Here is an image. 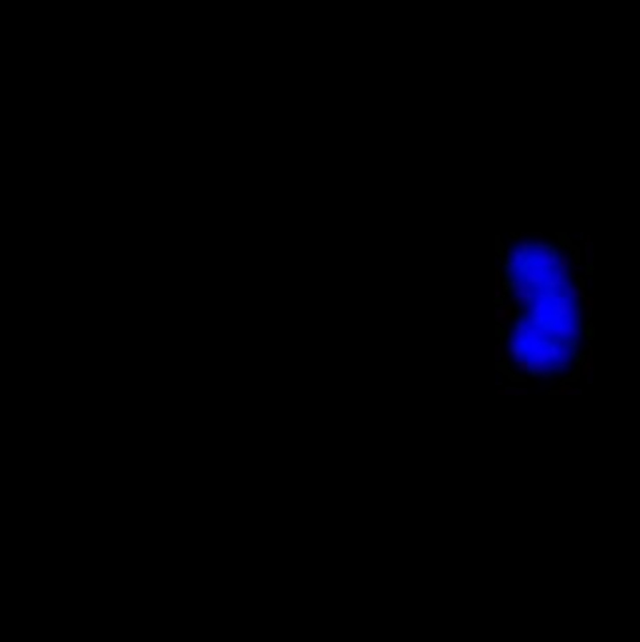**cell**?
Here are the masks:
<instances>
[{
	"label": "cell",
	"instance_id": "obj_1",
	"mask_svg": "<svg viewBox=\"0 0 640 642\" xmlns=\"http://www.w3.org/2000/svg\"><path fill=\"white\" fill-rule=\"evenodd\" d=\"M593 263L570 235L498 243L495 370L518 392H575L593 368Z\"/></svg>",
	"mask_w": 640,
	"mask_h": 642
}]
</instances>
